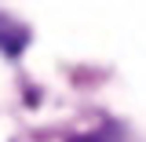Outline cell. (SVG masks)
I'll return each instance as SVG.
<instances>
[{
    "mask_svg": "<svg viewBox=\"0 0 146 142\" xmlns=\"http://www.w3.org/2000/svg\"><path fill=\"white\" fill-rule=\"evenodd\" d=\"M26 44H29V29H26L22 22H15V18L0 15V51L11 55V58H18Z\"/></svg>",
    "mask_w": 146,
    "mask_h": 142,
    "instance_id": "6da1fadb",
    "label": "cell"
},
{
    "mask_svg": "<svg viewBox=\"0 0 146 142\" xmlns=\"http://www.w3.org/2000/svg\"><path fill=\"white\" fill-rule=\"evenodd\" d=\"M66 142H110L106 135H95V131H84V135H73V139H66Z\"/></svg>",
    "mask_w": 146,
    "mask_h": 142,
    "instance_id": "7a4b0ae2",
    "label": "cell"
}]
</instances>
